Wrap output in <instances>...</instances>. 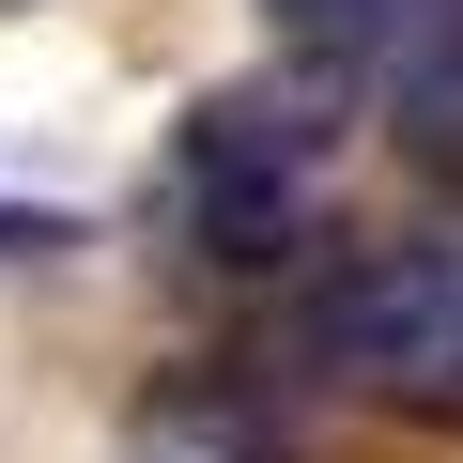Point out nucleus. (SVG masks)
<instances>
[{
  "instance_id": "nucleus-3",
  "label": "nucleus",
  "mask_w": 463,
  "mask_h": 463,
  "mask_svg": "<svg viewBox=\"0 0 463 463\" xmlns=\"http://www.w3.org/2000/svg\"><path fill=\"white\" fill-rule=\"evenodd\" d=\"M263 16H279V62L417 124V155H463V0H263Z\"/></svg>"
},
{
  "instance_id": "nucleus-4",
  "label": "nucleus",
  "mask_w": 463,
  "mask_h": 463,
  "mask_svg": "<svg viewBox=\"0 0 463 463\" xmlns=\"http://www.w3.org/2000/svg\"><path fill=\"white\" fill-rule=\"evenodd\" d=\"M124 463H294V448H279V402H263L248 371H170V386L139 402Z\"/></svg>"
},
{
  "instance_id": "nucleus-5",
  "label": "nucleus",
  "mask_w": 463,
  "mask_h": 463,
  "mask_svg": "<svg viewBox=\"0 0 463 463\" xmlns=\"http://www.w3.org/2000/svg\"><path fill=\"white\" fill-rule=\"evenodd\" d=\"M32 248H62V232H47V216H16V201H0V263H32Z\"/></svg>"
},
{
  "instance_id": "nucleus-2",
  "label": "nucleus",
  "mask_w": 463,
  "mask_h": 463,
  "mask_svg": "<svg viewBox=\"0 0 463 463\" xmlns=\"http://www.w3.org/2000/svg\"><path fill=\"white\" fill-rule=\"evenodd\" d=\"M309 355L402 417H448L463 432V216L448 232H386L340 279H309Z\"/></svg>"
},
{
  "instance_id": "nucleus-1",
  "label": "nucleus",
  "mask_w": 463,
  "mask_h": 463,
  "mask_svg": "<svg viewBox=\"0 0 463 463\" xmlns=\"http://www.w3.org/2000/svg\"><path fill=\"white\" fill-rule=\"evenodd\" d=\"M325 170H340V93L309 62H263V78H216L170 155H155V216L185 232V248L216 279H263L309 248V216H325Z\"/></svg>"
}]
</instances>
